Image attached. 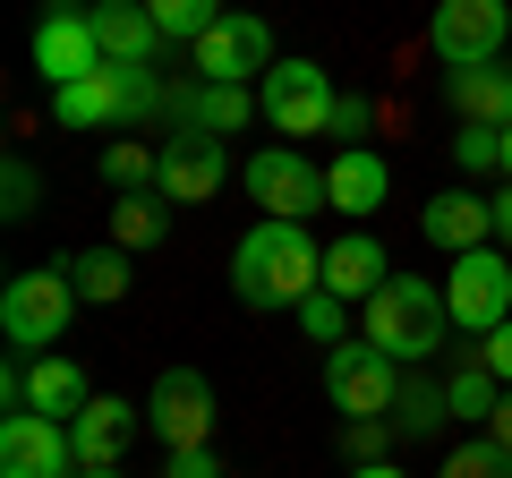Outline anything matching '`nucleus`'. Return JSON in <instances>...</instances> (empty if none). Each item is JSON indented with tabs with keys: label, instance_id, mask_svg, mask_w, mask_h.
<instances>
[{
	"label": "nucleus",
	"instance_id": "obj_21",
	"mask_svg": "<svg viewBox=\"0 0 512 478\" xmlns=\"http://www.w3.org/2000/svg\"><path fill=\"white\" fill-rule=\"evenodd\" d=\"M444 94H453V111L478 120V129H512V69H504V60H487V69H453Z\"/></svg>",
	"mask_w": 512,
	"mask_h": 478
},
{
	"label": "nucleus",
	"instance_id": "obj_4",
	"mask_svg": "<svg viewBox=\"0 0 512 478\" xmlns=\"http://www.w3.org/2000/svg\"><path fill=\"white\" fill-rule=\"evenodd\" d=\"M256 103H265V129L291 146V137H325L333 129V77H325V60H274V69L256 77Z\"/></svg>",
	"mask_w": 512,
	"mask_h": 478
},
{
	"label": "nucleus",
	"instance_id": "obj_23",
	"mask_svg": "<svg viewBox=\"0 0 512 478\" xmlns=\"http://www.w3.org/2000/svg\"><path fill=\"white\" fill-rule=\"evenodd\" d=\"M60 265H69L77 299H94V308L128 299V282H137V274H128V248H111V239H103V248H77V257H60Z\"/></svg>",
	"mask_w": 512,
	"mask_h": 478
},
{
	"label": "nucleus",
	"instance_id": "obj_11",
	"mask_svg": "<svg viewBox=\"0 0 512 478\" xmlns=\"http://www.w3.org/2000/svg\"><path fill=\"white\" fill-rule=\"evenodd\" d=\"M146 427L171 444V453H197L205 436H214V385H205L197 368H163L146 393Z\"/></svg>",
	"mask_w": 512,
	"mask_h": 478
},
{
	"label": "nucleus",
	"instance_id": "obj_20",
	"mask_svg": "<svg viewBox=\"0 0 512 478\" xmlns=\"http://www.w3.org/2000/svg\"><path fill=\"white\" fill-rule=\"evenodd\" d=\"M86 402H94V385H86L77 359H60V350H52V359H26V410H43V419L69 427Z\"/></svg>",
	"mask_w": 512,
	"mask_h": 478
},
{
	"label": "nucleus",
	"instance_id": "obj_5",
	"mask_svg": "<svg viewBox=\"0 0 512 478\" xmlns=\"http://www.w3.org/2000/svg\"><path fill=\"white\" fill-rule=\"evenodd\" d=\"M325 393L342 419H393L402 402V359H384L376 342H333L325 350Z\"/></svg>",
	"mask_w": 512,
	"mask_h": 478
},
{
	"label": "nucleus",
	"instance_id": "obj_12",
	"mask_svg": "<svg viewBox=\"0 0 512 478\" xmlns=\"http://www.w3.org/2000/svg\"><path fill=\"white\" fill-rule=\"evenodd\" d=\"M0 478H77V444L43 410H9L0 419Z\"/></svg>",
	"mask_w": 512,
	"mask_h": 478
},
{
	"label": "nucleus",
	"instance_id": "obj_27",
	"mask_svg": "<svg viewBox=\"0 0 512 478\" xmlns=\"http://www.w3.org/2000/svg\"><path fill=\"white\" fill-rule=\"evenodd\" d=\"M444 419H453L444 385H427V376H402V402H393V427H402V436H436Z\"/></svg>",
	"mask_w": 512,
	"mask_h": 478
},
{
	"label": "nucleus",
	"instance_id": "obj_33",
	"mask_svg": "<svg viewBox=\"0 0 512 478\" xmlns=\"http://www.w3.org/2000/svg\"><path fill=\"white\" fill-rule=\"evenodd\" d=\"M367 120H376V111H367L359 94H342V103H333V137H342V146H367Z\"/></svg>",
	"mask_w": 512,
	"mask_h": 478
},
{
	"label": "nucleus",
	"instance_id": "obj_40",
	"mask_svg": "<svg viewBox=\"0 0 512 478\" xmlns=\"http://www.w3.org/2000/svg\"><path fill=\"white\" fill-rule=\"evenodd\" d=\"M504 180H512V129H504Z\"/></svg>",
	"mask_w": 512,
	"mask_h": 478
},
{
	"label": "nucleus",
	"instance_id": "obj_25",
	"mask_svg": "<svg viewBox=\"0 0 512 478\" xmlns=\"http://www.w3.org/2000/svg\"><path fill=\"white\" fill-rule=\"evenodd\" d=\"M154 163H163V146H146V137H111V146H103V188H111V197H137V188H154Z\"/></svg>",
	"mask_w": 512,
	"mask_h": 478
},
{
	"label": "nucleus",
	"instance_id": "obj_22",
	"mask_svg": "<svg viewBox=\"0 0 512 478\" xmlns=\"http://www.w3.org/2000/svg\"><path fill=\"white\" fill-rule=\"evenodd\" d=\"M163 239H171V197L137 188V197H120V205H111V248L146 257V248H163Z\"/></svg>",
	"mask_w": 512,
	"mask_h": 478
},
{
	"label": "nucleus",
	"instance_id": "obj_17",
	"mask_svg": "<svg viewBox=\"0 0 512 478\" xmlns=\"http://www.w3.org/2000/svg\"><path fill=\"white\" fill-rule=\"evenodd\" d=\"M419 231L436 239L444 257H470V248H495V197H470V188H444V197H427Z\"/></svg>",
	"mask_w": 512,
	"mask_h": 478
},
{
	"label": "nucleus",
	"instance_id": "obj_14",
	"mask_svg": "<svg viewBox=\"0 0 512 478\" xmlns=\"http://www.w3.org/2000/svg\"><path fill=\"white\" fill-rule=\"evenodd\" d=\"M86 18H94V43H103L111 69H154V60L171 52L146 0H86Z\"/></svg>",
	"mask_w": 512,
	"mask_h": 478
},
{
	"label": "nucleus",
	"instance_id": "obj_35",
	"mask_svg": "<svg viewBox=\"0 0 512 478\" xmlns=\"http://www.w3.org/2000/svg\"><path fill=\"white\" fill-rule=\"evenodd\" d=\"M163 478H222V461H214V444H197V453H171Z\"/></svg>",
	"mask_w": 512,
	"mask_h": 478
},
{
	"label": "nucleus",
	"instance_id": "obj_9",
	"mask_svg": "<svg viewBox=\"0 0 512 478\" xmlns=\"http://www.w3.org/2000/svg\"><path fill=\"white\" fill-rule=\"evenodd\" d=\"M248 197L265 205V222H308L316 205H325V171L308 163L299 146H265V154H248Z\"/></svg>",
	"mask_w": 512,
	"mask_h": 478
},
{
	"label": "nucleus",
	"instance_id": "obj_7",
	"mask_svg": "<svg viewBox=\"0 0 512 478\" xmlns=\"http://www.w3.org/2000/svg\"><path fill=\"white\" fill-rule=\"evenodd\" d=\"M444 308H453V325L470 333V342H487L495 325H512V257H504V248H470V257H453V274H444Z\"/></svg>",
	"mask_w": 512,
	"mask_h": 478
},
{
	"label": "nucleus",
	"instance_id": "obj_13",
	"mask_svg": "<svg viewBox=\"0 0 512 478\" xmlns=\"http://www.w3.org/2000/svg\"><path fill=\"white\" fill-rule=\"evenodd\" d=\"M222 180H231V154H222V137H197V129L163 137V163H154V197H171V205H205Z\"/></svg>",
	"mask_w": 512,
	"mask_h": 478
},
{
	"label": "nucleus",
	"instance_id": "obj_16",
	"mask_svg": "<svg viewBox=\"0 0 512 478\" xmlns=\"http://www.w3.org/2000/svg\"><path fill=\"white\" fill-rule=\"evenodd\" d=\"M35 69H43V86H77V77L111 69L103 43H94V18H86V9H52V18L35 26Z\"/></svg>",
	"mask_w": 512,
	"mask_h": 478
},
{
	"label": "nucleus",
	"instance_id": "obj_15",
	"mask_svg": "<svg viewBox=\"0 0 512 478\" xmlns=\"http://www.w3.org/2000/svg\"><path fill=\"white\" fill-rule=\"evenodd\" d=\"M137 427H146V402H120V393H94V402H86V410L69 419L77 470H111V461H128Z\"/></svg>",
	"mask_w": 512,
	"mask_h": 478
},
{
	"label": "nucleus",
	"instance_id": "obj_39",
	"mask_svg": "<svg viewBox=\"0 0 512 478\" xmlns=\"http://www.w3.org/2000/svg\"><path fill=\"white\" fill-rule=\"evenodd\" d=\"M77 478H120V461H111V470H77Z\"/></svg>",
	"mask_w": 512,
	"mask_h": 478
},
{
	"label": "nucleus",
	"instance_id": "obj_31",
	"mask_svg": "<svg viewBox=\"0 0 512 478\" xmlns=\"http://www.w3.org/2000/svg\"><path fill=\"white\" fill-rule=\"evenodd\" d=\"M453 163H461V171H504V129H478V120H461Z\"/></svg>",
	"mask_w": 512,
	"mask_h": 478
},
{
	"label": "nucleus",
	"instance_id": "obj_28",
	"mask_svg": "<svg viewBox=\"0 0 512 478\" xmlns=\"http://www.w3.org/2000/svg\"><path fill=\"white\" fill-rule=\"evenodd\" d=\"M393 444H402V427H393V419H342V461H350V470L393 461Z\"/></svg>",
	"mask_w": 512,
	"mask_h": 478
},
{
	"label": "nucleus",
	"instance_id": "obj_37",
	"mask_svg": "<svg viewBox=\"0 0 512 478\" xmlns=\"http://www.w3.org/2000/svg\"><path fill=\"white\" fill-rule=\"evenodd\" d=\"M487 436H495V444H504V453H512V393H504V402H495V419H487Z\"/></svg>",
	"mask_w": 512,
	"mask_h": 478
},
{
	"label": "nucleus",
	"instance_id": "obj_24",
	"mask_svg": "<svg viewBox=\"0 0 512 478\" xmlns=\"http://www.w3.org/2000/svg\"><path fill=\"white\" fill-rule=\"evenodd\" d=\"M444 402H453V419H461V427H487V419H495V402H504V385L487 376V359H478V350H461V368L444 376Z\"/></svg>",
	"mask_w": 512,
	"mask_h": 478
},
{
	"label": "nucleus",
	"instance_id": "obj_38",
	"mask_svg": "<svg viewBox=\"0 0 512 478\" xmlns=\"http://www.w3.org/2000/svg\"><path fill=\"white\" fill-rule=\"evenodd\" d=\"M350 478H402V470H393V461H367V470H350Z\"/></svg>",
	"mask_w": 512,
	"mask_h": 478
},
{
	"label": "nucleus",
	"instance_id": "obj_30",
	"mask_svg": "<svg viewBox=\"0 0 512 478\" xmlns=\"http://www.w3.org/2000/svg\"><path fill=\"white\" fill-rule=\"evenodd\" d=\"M35 197H43V171L26 163V154H9V171H0V214L26 222V214H35Z\"/></svg>",
	"mask_w": 512,
	"mask_h": 478
},
{
	"label": "nucleus",
	"instance_id": "obj_3",
	"mask_svg": "<svg viewBox=\"0 0 512 478\" xmlns=\"http://www.w3.org/2000/svg\"><path fill=\"white\" fill-rule=\"evenodd\" d=\"M77 316V282L69 265H35V274H9V291H0V333H9V350H26V359H52V342L69 333Z\"/></svg>",
	"mask_w": 512,
	"mask_h": 478
},
{
	"label": "nucleus",
	"instance_id": "obj_36",
	"mask_svg": "<svg viewBox=\"0 0 512 478\" xmlns=\"http://www.w3.org/2000/svg\"><path fill=\"white\" fill-rule=\"evenodd\" d=\"M495 248H504V257H512V188H504V197H495Z\"/></svg>",
	"mask_w": 512,
	"mask_h": 478
},
{
	"label": "nucleus",
	"instance_id": "obj_19",
	"mask_svg": "<svg viewBox=\"0 0 512 478\" xmlns=\"http://www.w3.org/2000/svg\"><path fill=\"white\" fill-rule=\"evenodd\" d=\"M384 282H393V257H384L367 231H350V239H333V248H325V291L333 299H376Z\"/></svg>",
	"mask_w": 512,
	"mask_h": 478
},
{
	"label": "nucleus",
	"instance_id": "obj_32",
	"mask_svg": "<svg viewBox=\"0 0 512 478\" xmlns=\"http://www.w3.org/2000/svg\"><path fill=\"white\" fill-rule=\"evenodd\" d=\"M291 316H299V325H308V342H342V299H333V291H325V282H316V291H308V299H299V308H291Z\"/></svg>",
	"mask_w": 512,
	"mask_h": 478
},
{
	"label": "nucleus",
	"instance_id": "obj_34",
	"mask_svg": "<svg viewBox=\"0 0 512 478\" xmlns=\"http://www.w3.org/2000/svg\"><path fill=\"white\" fill-rule=\"evenodd\" d=\"M470 350L487 359V376H495V385H512V325H495L487 342H470Z\"/></svg>",
	"mask_w": 512,
	"mask_h": 478
},
{
	"label": "nucleus",
	"instance_id": "obj_8",
	"mask_svg": "<svg viewBox=\"0 0 512 478\" xmlns=\"http://www.w3.org/2000/svg\"><path fill=\"white\" fill-rule=\"evenodd\" d=\"M265 69H274V26L256 9H231L205 43H188V77H205V86H248Z\"/></svg>",
	"mask_w": 512,
	"mask_h": 478
},
{
	"label": "nucleus",
	"instance_id": "obj_18",
	"mask_svg": "<svg viewBox=\"0 0 512 478\" xmlns=\"http://www.w3.org/2000/svg\"><path fill=\"white\" fill-rule=\"evenodd\" d=\"M384 197H393V171H384V154H376V146H342V154L325 163V205H333V214L367 222Z\"/></svg>",
	"mask_w": 512,
	"mask_h": 478
},
{
	"label": "nucleus",
	"instance_id": "obj_29",
	"mask_svg": "<svg viewBox=\"0 0 512 478\" xmlns=\"http://www.w3.org/2000/svg\"><path fill=\"white\" fill-rule=\"evenodd\" d=\"M444 478H512V453L495 436H461L453 453H444Z\"/></svg>",
	"mask_w": 512,
	"mask_h": 478
},
{
	"label": "nucleus",
	"instance_id": "obj_10",
	"mask_svg": "<svg viewBox=\"0 0 512 478\" xmlns=\"http://www.w3.org/2000/svg\"><path fill=\"white\" fill-rule=\"evenodd\" d=\"M256 94L248 86H205V77H171V94H163V137H180V129H197V137H239L256 120Z\"/></svg>",
	"mask_w": 512,
	"mask_h": 478
},
{
	"label": "nucleus",
	"instance_id": "obj_2",
	"mask_svg": "<svg viewBox=\"0 0 512 478\" xmlns=\"http://www.w3.org/2000/svg\"><path fill=\"white\" fill-rule=\"evenodd\" d=\"M367 342H376L384 359L419 368V359H436V350L453 342V308H444V291H436V282L393 274L376 299H367Z\"/></svg>",
	"mask_w": 512,
	"mask_h": 478
},
{
	"label": "nucleus",
	"instance_id": "obj_1",
	"mask_svg": "<svg viewBox=\"0 0 512 478\" xmlns=\"http://www.w3.org/2000/svg\"><path fill=\"white\" fill-rule=\"evenodd\" d=\"M325 282V248L308 239V222H256L231 248V299L256 316H282Z\"/></svg>",
	"mask_w": 512,
	"mask_h": 478
},
{
	"label": "nucleus",
	"instance_id": "obj_26",
	"mask_svg": "<svg viewBox=\"0 0 512 478\" xmlns=\"http://www.w3.org/2000/svg\"><path fill=\"white\" fill-rule=\"evenodd\" d=\"M146 9H154V26H163V43H205L222 18H231L222 0H146Z\"/></svg>",
	"mask_w": 512,
	"mask_h": 478
},
{
	"label": "nucleus",
	"instance_id": "obj_6",
	"mask_svg": "<svg viewBox=\"0 0 512 478\" xmlns=\"http://www.w3.org/2000/svg\"><path fill=\"white\" fill-rule=\"evenodd\" d=\"M504 35H512L504 0H436V18H427V52L444 60V77L504 60Z\"/></svg>",
	"mask_w": 512,
	"mask_h": 478
}]
</instances>
